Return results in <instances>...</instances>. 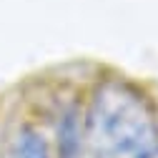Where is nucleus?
Wrapping results in <instances>:
<instances>
[{"label": "nucleus", "instance_id": "1", "mask_svg": "<svg viewBox=\"0 0 158 158\" xmlns=\"http://www.w3.org/2000/svg\"><path fill=\"white\" fill-rule=\"evenodd\" d=\"M93 158H158V115L148 95L123 78L95 88L85 113Z\"/></svg>", "mask_w": 158, "mask_h": 158}, {"label": "nucleus", "instance_id": "2", "mask_svg": "<svg viewBox=\"0 0 158 158\" xmlns=\"http://www.w3.org/2000/svg\"><path fill=\"white\" fill-rule=\"evenodd\" d=\"M10 158H50V151H48L43 135L38 131L23 128L15 135V141H13Z\"/></svg>", "mask_w": 158, "mask_h": 158}]
</instances>
